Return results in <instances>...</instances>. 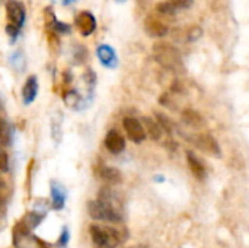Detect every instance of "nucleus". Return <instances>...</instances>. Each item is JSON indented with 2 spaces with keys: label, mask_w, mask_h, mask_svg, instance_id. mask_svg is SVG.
I'll use <instances>...</instances> for the list:
<instances>
[{
  "label": "nucleus",
  "mask_w": 249,
  "mask_h": 248,
  "mask_svg": "<svg viewBox=\"0 0 249 248\" xmlns=\"http://www.w3.org/2000/svg\"><path fill=\"white\" fill-rule=\"evenodd\" d=\"M152 53L155 60L165 69L174 72V73H184L185 66L181 56V51L171 42L159 41L155 42L152 47Z\"/></svg>",
  "instance_id": "1"
},
{
  "label": "nucleus",
  "mask_w": 249,
  "mask_h": 248,
  "mask_svg": "<svg viewBox=\"0 0 249 248\" xmlns=\"http://www.w3.org/2000/svg\"><path fill=\"white\" fill-rule=\"evenodd\" d=\"M89 234L96 248H117L127 240V231L115 227L90 225Z\"/></svg>",
  "instance_id": "2"
},
{
  "label": "nucleus",
  "mask_w": 249,
  "mask_h": 248,
  "mask_svg": "<svg viewBox=\"0 0 249 248\" xmlns=\"http://www.w3.org/2000/svg\"><path fill=\"white\" fill-rule=\"evenodd\" d=\"M88 213L95 221L111 222V224H121L123 222V213L120 210L99 202L98 199L88 203Z\"/></svg>",
  "instance_id": "3"
},
{
  "label": "nucleus",
  "mask_w": 249,
  "mask_h": 248,
  "mask_svg": "<svg viewBox=\"0 0 249 248\" xmlns=\"http://www.w3.org/2000/svg\"><path fill=\"white\" fill-rule=\"evenodd\" d=\"M6 13H7V32L12 37H16L25 22V7L19 0H9L6 3Z\"/></svg>",
  "instance_id": "4"
},
{
  "label": "nucleus",
  "mask_w": 249,
  "mask_h": 248,
  "mask_svg": "<svg viewBox=\"0 0 249 248\" xmlns=\"http://www.w3.org/2000/svg\"><path fill=\"white\" fill-rule=\"evenodd\" d=\"M188 140L197 148L200 149L201 152L207 153V155H212V156H216V158H220L222 156V149H220V145L219 142L207 134V133H197V134H190L188 136Z\"/></svg>",
  "instance_id": "5"
},
{
  "label": "nucleus",
  "mask_w": 249,
  "mask_h": 248,
  "mask_svg": "<svg viewBox=\"0 0 249 248\" xmlns=\"http://www.w3.org/2000/svg\"><path fill=\"white\" fill-rule=\"evenodd\" d=\"M123 127L128 136V139L134 143H143L146 139V130L144 126L140 120H137L136 117H125L123 120Z\"/></svg>",
  "instance_id": "6"
},
{
  "label": "nucleus",
  "mask_w": 249,
  "mask_h": 248,
  "mask_svg": "<svg viewBox=\"0 0 249 248\" xmlns=\"http://www.w3.org/2000/svg\"><path fill=\"white\" fill-rule=\"evenodd\" d=\"M194 4V0H163L156 6V10L162 16H175L184 10H188Z\"/></svg>",
  "instance_id": "7"
},
{
  "label": "nucleus",
  "mask_w": 249,
  "mask_h": 248,
  "mask_svg": "<svg viewBox=\"0 0 249 248\" xmlns=\"http://www.w3.org/2000/svg\"><path fill=\"white\" fill-rule=\"evenodd\" d=\"M144 31L152 38H162V37L168 35L169 26L160 18H158L155 15H149L144 19Z\"/></svg>",
  "instance_id": "8"
},
{
  "label": "nucleus",
  "mask_w": 249,
  "mask_h": 248,
  "mask_svg": "<svg viewBox=\"0 0 249 248\" xmlns=\"http://www.w3.org/2000/svg\"><path fill=\"white\" fill-rule=\"evenodd\" d=\"M76 26L83 37H89L96 29V19L90 12L83 10L76 16Z\"/></svg>",
  "instance_id": "9"
},
{
  "label": "nucleus",
  "mask_w": 249,
  "mask_h": 248,
  "mask_svg": "<svg viewBox=\"0 0 249 248\" xmlns=\"http://www.w3.org/2000/svg\"><path fill=\"white\" fill-rule=\"evenodd\" d=\"M104 143H105V148L114 155H118L125 149V139L117 130H109L105 136Z\"/></svg>",
  "instance_id": "10"
},
{
  "label": "nucleus",
  "mask_w": 249,
  "mask_h": 248,
  "mask_svg": "<svg viewBox=\"0 0 249 248\" xmlns=\"http://www.w3.org/2000/svg\"><path fill=\"white\" fill-rule=\"evenodd\" d=\"M187 164H188L190 171L197 180H204L207 177V168L204 162L191 151H187Z\"/></svg>",
  "instance_id": "11"
},
{
  "label": "nucleus",
  "mask_w": 249,
  "mask_h": 248,
  "mask_svg": "<svg viewBox=\"0 0 249 248\" xmlns=\"http://www.w3.org/2000/svg\"><path fill=\"white\" fill-rule=\"evenodd\" d=\"M181 120L184 124H187L190 129H196V130H200L204 127L206 121L203 118V115L196 111V110H191V108H187L181 113Z\"/></svg>",
  "instance_id": "12"
},
{
  "label": "nucleus",
  "mask_w": 249,
  "mask_h": 248,
  "mask_svg": "<svg viewBox=\"0 0 249 248\" xmlns=\"http://www.w3.org/2000/svg\"><path fill=\"white\" fill-rule=\"evenodd\" d=\"M96 54H98V58L99 61L105 66V67H115L117 63H118V58H117V54H115V50L107 44H102L98 47L96 50Z\"/></svg>",
  "instance_id": "13"
},
{
  "label": "nucleus",
  "mask_w": 249,
  "mask_h": 248,
  "mask_svg": "<svg viewBox=\"0 0 249 248\" xmlns=\"http://www.w3.org/2000/svg\"><path fill=\"white\" fill-rule=\"evenodd\" d=\"M38 94V80L36 76H29L22 88V99L26 105H29L31 102H34V99L36 98Z\"/></svg>",
  "instance_id": "14"
},
{
  "label": "nucleus",
  "mask_w": 249,
  "mask_h": 248,
  "mask_svg": "<svg viewBox=\"0 0 249 248\" xmlns=\"http://www.w3.org/2000/svg\"><path fill=\"white\" fill-rule=\"evenodd\" d=\"M99 177L102 181H105L108 186H117L123 181V174L112 167H104L99 171Z\"/></svg>",
  "instance_id": "15"
},
{
  "label": "nucleus",
  "mask_w": 249,
  "mask_h": 248,
  "mask_svg": "<svg viewBox=\"0 0 249 248\" xmlns=\"http://www.w3.org/2000/svg\"><path fill=\"white\" fill-rule=\"evenodd\" d=\"M142 123H143V126H144L146 134H149L152 140H159V139L162 137L163 130H162V127L159 126V123H158L155 118H152V117H144Z\"/></svg>",
  "instance_id": "16"
},
{
  "label": "nucleus",
  "mask_w": 249,
  "mask_h": 248,
  "mask_svg": "<svg viewBox=\"0 0 249 248\" xmlns=\"http://www.w3.org/2000/svg\"><path fill=\"white\" fill-rule=\"evenodd\" d=\"M51 196H53V208L54 209H63L64 200H66V190L58 183L51 184Z\"/></svg>",
  "instance_id": "17"
},
{
  "label": "nucleus",
  "mask_w": 249,
  "mask_h": 248,
  "mask_svg": "<svg viewBox=\"0 0 249 248\" xmlns=\"http://www.w3.org/2000/svg\"><path fill=\"white\" fill-rule=\"evenodd\" d=\"M155 120L159 123V126L162 127V130H165V132H168V133H172V132H174L175 124H174V121L169 120L165 114H162V113H155Z\"/></svg>",
  "instance_id": "18"
},
{
  "label": "nucleus",
  "mask_w": 249,
  "mask_h": 248,
  "mask_svg": "<svg viewBox=\"0 0 249 248\" xmlns=\"http://www.w3.org/2000/svg\"><path fill=\"white\" fill-rule=\"evenodd\" d=\"M201 35H203V29L198 25H194L187 31L185 39H187V42H194V41H198L201 38Z\"/></svg>",
  "instance_id": "19"
},
{
  "label": "nucleus",
  "mask_w": 249,
  "mask_h": 248,
  "mask_svg": "<svg viewBox=\"0 0 249 248\" xmlns=\"http://www.w3.org/2000/svg\"><path fill=\"white\" fill-rule=\"evenodd\" d=\"M9 171V156L3 148H0V172Z\"/></svg>",
  "instance_id": "20"
},
{
  "label": "nucleus",
  "mask_w": 249,
  "mask_h": 248,
  "mask_svg": "<svg viewBox=\"0 0 249 248\" xmlns=\"http://www.w3.org/2000/svg\"><path fill=\"white\" fill-rule=\"evenodd\" d=\"M6 197H7V186L0 177V206L6 202Z\"/></svg>",
  "instance_id": "21"
},
{
  "label": "nucleus",
  "mask_w": 249,
  "mask_h": 248,
  "mask_svg": "<svg viewBox=\"0 0 249 248\" xmlns=\"http://www.w3.org/2000/svg\"><path fill=\"white\" fill-rule=\"evenodd\" d=\"M67 243H69V231H67V228H64L63 229V234H61V238H60V246L61 247H66L67 246Z\"/></svg>",
  "instance_id": "22"
},
{
  "label": "nucleus",
  "mask_w": 249,
  "mask_h": 248,
  "mask_svg": "<svg viewBox=\"0 0 249 248\" xmlns=\"http://www.w3.org/2000/svg\"><path fill=\"white\" fill-rule=\"evenodd\" d=\"M4 133H6V127H4V123L0 120V139L4 137Z\"/></svg>",
  "instance_id": "23"
},
{
  "label": "nucleus",
  "mask_w": 249,
  "mask_h": 248,
  "mask_svg": "<svg viewBox=\"0 0 249 248\" xmlns=\"http://www.w3.org/2000/svg\"><path fill=\"white\" fill-rule=\"evenodd\" d=\"M55 1H58L60 4H64V6H69V4H71V3H74L76 0H55Z\"/></svg>",
  "instance_id": "24"
},
{
  "label": "nucleus",
  "mask_w": 249,
  "mask_h": 248,
  "mask_svg": "<svg viewBox=\"0 0 249 248\" xmlns=\"http://www.w3.org/2000/svg\"><path fill=\"white\" fill-rule=\"evenodd\" d=\"M127 248H149L147 246H133V247H127Z\"/></svg>",
  "instance_id": "25"
},
{
  "label": "nucleus",
  "mask_w": 249,
  "mask_h": 248,
  "mask_svg": "<svg viewBox=\"0 0 249 248\" xmlns=\"http://www.w3.org/2000/svg\"><path fill=\"white\" fill-rule=\"evenodd\" d=\"M117 1H125V0H117Z\"/></svg>",
  "instance_id": "26"
}]
</instances>
